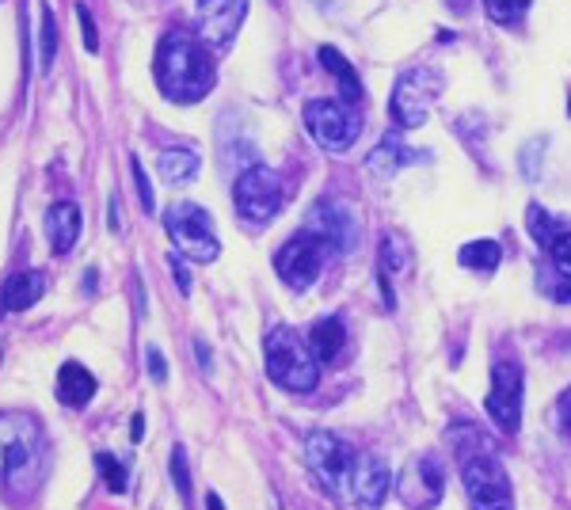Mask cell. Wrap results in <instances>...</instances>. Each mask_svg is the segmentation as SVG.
Masks as SVG:
<instances>
[{"label":"cell","mask_w":571,"mask_h":510,"mask_svg":"<svg viewBox=\"0 0 571 510\" xmlns=\"http://www.w3.org/2000/svg\"><path fill=\"white\" fill-rule=\"evenodd\" d=\"M172 275H176V282H179V294L191 297V271H187L183 255H172Z\"/></svg>","instance_id":"obj_35"},{"label":"cell","mask_w":571,"mask_h":510,"mask_svg":"<svg viewBox=\"0 0 571 510\" xmlns=\"http://www.w3.org/2000/svg\"><path fill=\"white\" fill-rule=\"evenodd\" d=\"M525 221H530V237L537 240L541 247H553V240L563 232V229H556L553 214H548V209H541L537 202H533V206L525 209Z\"/></svg>","instance_id":"obj_25"},{"label":"cell","mask_w":571,"mask_h":510,"mask_svg":"<svg viewBox=\"0 0 571 510\" xmlns=\"http://www.w3.org/2000/svg\"><path fill=\"white\" fill-rule=\"evenodd\" d=\"M145 362H149V378H153L156 385H164V381H168V362H164L161 350L149 347V350H145Z\"/></svg>","instance_id":"obj_34"},{"label":"cell","mask_w":571,"mask_h":510,"mask_svg":"<svg viewBox=\"0 0 571 510\" xmlns=\"http://www.w3.org/2000/svg\"><path fill=\"white\" fill-rule=\"evenodd\" d=\"M320 65H325L328 73H332L335 80H340V95H343V103H358L363 100V85H358V77H355V65L347 62V58L340 54L335 47H320Z\"/></svg>","instance_id":"obj_23"},{"label":"cell","mask_w":571,"mask_h":510,"mask_svg":"<svg viewBox=\"0 0 571 510\" xmlns=\"http://www.w3.org/2000/svg\"><path fill=\"white\" fill-rule=\"evenodd\" d=\"M96 469H100L107 492H115V495L126 492V484H130V480H126V464L118 461L115 454H96Z\"/></svg>","instance_id":"obj_27"},{"label":"cell","mask_w":571,"mask_h":510,"mask_svg":"<svg viewBox=\"0 0 571 510\" xmlns=\"http://www.w3.org/2000/svg\"><path fill=\"white\" fill-rule=\"evenodd\" d=\"M47 240L54 255H69L80 240V209L77 202H54L47 209Z\"/></svg>","instance_id":"obj_16"},{"label":"cell","mask_w":571,"mask_h":510,"mask_svg":"<svg viewBox=\"0 0 571 510\" xmlns=\"http://www.w3.org/2000/svg\"><path fill=\"white\" fill-rule=\"evenodd\" d=\"M305 457H309V464H313V472H317L320 484H325L328 492L343 495L347 472H351V464H355V449L343 446L335 434L317 431V434H309V442H305Z\"/></svg>","instance_id":"obj_12"},{"label":"cell","mask_w":571,"mask_h":510,"mask_svg":"<svg viewBox=\"0 0 571 510\" xmlns=\"http://www.w3.org/2000/svg\"><path fill=\"white\" fill-rule=\"evenodd\" d=\"M530 4L533 0H484V12L495 20V24L510 27V24H518L525 12H530Z\"/></svg>","instance_id":"obj_26"},{"label":"cell","mask_w":571,"mask_h":510,"mask_svg":"<svg viewBox=\"0 0 571 510\" xmlns=\"http://www.w3.org/2000/svg\"><path fill=\"white\" fill-rule=\"evenodd\" d=\"M206 510H225L221 495H217V492H210V495H206Z\"/></svg>","instance_id":"obj_39"},{"label":"cell","mask_w":571,"mask_h":510,"mask_svg":"<svg viewBox=\"0 0 571 510\" xmlns=\"http://www.w3.org/2000/svg\"><path fill=\"white\" fill-rule=\"evenodd\" d=\"M548 255H553L556 271H560L563 279H571V229H563L560 237L553 240V247H548Z\"/></svg>","instance_id":"obj_30"},{"label":"cell","mask_w":571,"mask_h":510,"mask_svg":"<svg viewBox=\"0 0 571 510\" xmlns=\"http://www.w3.org/2000/svg\"><path fill=\"white\" fill-rule=\"evenodd\" d=\"M244 12L248 0H199V39L225 54L244 24Z\"/></svg>","instance_id":"obj_14"},{"label":"cell","mask_w":571,"mask_h":510,"mask_svg":"<svg viewBox=\"0 0 571 510\" xmlns=\"http://www.w3.org/2000/svg\"><path fill=\"white\" fill-rule=\"evenodd\" d=\"M194 350H199V362L210 370V347H206V343H202V340H194Z\"/></svg>","instance_id":"obj_38"},{"label":"cell","mask_w":571,"mask_h":510,"mask_svg":"<svg viewBox=\"0 0 571 510\" xmlns=\"http://www.w3.org/2000/svg\"><path fill=\"white\" fill-rule=\"evenodd\" d=\"M449 438H454V457H457V464H461V484H465V492H469V507L472 510H515L507 469H503L492 442L484 438V431L472 423H457V426H449Z\"/></svg>","instance_id":"obj_3"},{"label":"cell","mask_w":571,"mask_h":510,"mask_svg":"<svg viewBox=\"0 0 571 510\" xmlns=\"http://www.w3.org/2000/svg\"><path fill=\"white\" fill-rule=\"evenodd\" d=\"M305 232L325 244L328 255H351L358 244V214L343 199H320L305 217Z\"/></svg>","instance_id":"obj_9"},{"label":"cell","mask_w":571,"mask_h":510,"mask_svg":"<svg viewBox=\"0 0 571 510\" xmlns=\"http://www.w3.org/2000/svg\"><path fill=\"white\" fill-rule=\"evenodd\" d=\"M130 171H134V183H138V202H141V209H145V214H153V209H156L153 183H149V176H145V168H141L138 156H130Z\"/></svg>","instance_id":"obj_31"},{"label":"cell","mask_w":571,"mask_h":510,"mask_svg":"<svg viewBox=\"0 0 571 510\" xmlns=\"http://www.w3.org/2000/svg\"><path fill=\"white\" fill-rule=\"evenodd\" d=\"M442 487H446V472H442L439 457L423 454L404 469L401 476V499L411 510H434L442 499Z\"/></svg>","instance_id":"obj_15"},{"label":"cell","mask_w":571,"mask_h":510,"mask_svg":"<svg viewBox=\"0 0 571 510\" xmlns=\"http://www.w3.org/2000/svg\"><path fill=\"white\" fill-rule=\"evenodd\" d=\"M282 176L267 164H248L244 171L232 183V202H237V214L248 225H263L282 209Z\"/></svg>","instance_id":"obj_6"},{"label":"cell","mask_w":571,"mask_h":510,"mask_svg":"<svg viewBox=\"0 0 571 510\" xmlns=\"http://www.w3.org/2000/svg\"><path fill=\"white\" fill-rule=\"evenodd\" d=\"M305 130L328 153H347L358 141V115L343 100H309L305 103Z\"/></svg>","instance_id":"obj_8"},{"label":"cell","mask_w":571,"mask_h":510,"mask_svg":"<svg viewBox=\"0 0 571 510\" xmlns=\"http://www.w3.org/2000/svg\"><path fill=\"white\" fill-rule=\"evenodd\" d=\"M416 161H419L416 149H404L401 138H385L378 149H373L370 156H366V168H370L373 176L389 179V176H396V171H401L404 164H416Z\"/></svg>","instance_id":"obj_21"},{"label":"cell","mask_w":571,"mask_h":510,"mask_svg":"<svg viewBox=\"0 0 571 510\" xmlns=\"http://www.w3.org/2000/svg\"><path fill=\"white\" fill-rule=\"evenodd\" d=\"M141 438H145V416L138 411V416L130 419V442H141Z\"/></svg>","instance_id":"obj_36"},{"label":"cell","mask_w":571,"mask_h":510,"mask_svg":"<svg viewBox=\"0 0 571 510\" xmlns=\"http://www.w3.org/2000/svg\"><path fill=\"white\" fill-rule=\"evenodd\" d=\"M172 484L179 487V499L191 502V469H187V454H183V446L172 449Z\"/></svg>","instance_id":"obj_29"},{"label":"cell","mask_w":571,"mask_h":510,"mask_svg":"<svg viewBox=\"0 0 571 510\" xmlns=\"http://www.w3.org/2000/svg\"><path fill=\"white\" fill-rule=\"evenodd\" d=\"M92 396H96V378L85 366L65 362L62 370H58V400H62L65 408H85Z\"/></svg>","instance_id":"obj_19"},{"label":"cell","mask_w":571,"mask_h":510,"mask_svg":"<svg viewBox=\"0 0 571 510\" xmlns=\"http://www.w3.org/2000/svg\"><path fill=\"white\" fill-rule=\"evenodd\" d=\"M50 469V442L31 411H0V487L27 499L42 487Z\"/></svg>","instance_id":"obj_1"},{"label":"cell","mask_w":571,"mask_h":510,"mask_svg":"<svg viewBox=\"0 0 571 510\" xmlns=\"http://www.w3.org/2000/svg\"><path fill=\"white\" fill-rule=\"evenodd\" d=\"M461 267H469V271H480V275H492L495 267L503 264V247L495 244V240H472V244L461 247Z\"/></svg>","instance_id":"obj_24"},{"label":"cell","mask_w":571,"mask_h":510,"mask_svg":"<svg viewBox=\"0 0 571 510\" xmlns=\"http://www.w3.org/2000/svg\"><path fill=\"white\" fill-rule=\"evenodd\" d=\"M77 24H80V35H85V50L96 54V50H100V35H96V20L88 4H77Z\"/></svg>","instance_id":"obj_32"},{"label":"cell","mask_w":571,"mask_h":510,"mask_svg":"<svg viewBox=\"0 0 571 510\" xmlns=\"http://www.w3.org/2000/svg\"><path fill=\"white\" fill-rule=\"evenodd\" d=\"M4 309L9 313H27L42 294H47V275L42 271H20L4 282Z\"/></svg>","instance_id":"obj_18"},{"label":"cell","mask_w":571,"mask_h":510,"mask_svg":"<svg viewBox=\"0 0 571 510\" xmlns=\"http://www.w3.org/2000/svg\"><path fill=\"white\" fill-rule=\"evenodd\" d=\"M309 347H313V355H317V362H335L340 350L347 347V328H343V320L340 317L317 320L309 332Z\"/></svg>","instance_id":"obj_20"},{"label":"cell","mask_w":571,"mask_h":510,"mask_svg":"<svg viewBox=\"0 0 571 510\" xmlns=\"http://www.w3.org/2000/svg\"><path fill=\"white\" fill-rule=\"evenodd\" d=\"M389 495V464L378 454H355V464L343 484V499L355 502L358 510H378Z\"/></svg>","instance_id":"obj_13"},{"label":"cell","mask_w":571,"mask_h":510,"mask_svg":"<svg viewBox=\"0 0 571 510\" xmlns=\"http://www.w3.org/2000/svg\"><path fill=\"white\" fill-rule=\"evenodd\" d=\"M442 73L439 69H408L396 77L393 100H389V111H393L396 126L401 130H419V126L431 118V107L442 92Z\"/></svg>","instance_id":"obj_7"},{"label":"cell","mask_w":571,"mask_h":510,"mask_svg":"<svg viewBox=\"0 0 571 510\" xmlns=\"http://www.w3.org/2000/svg\"><path fill=\"white\" fill-rule=\"evenodd\" d=\"M42 69L54 65V54H58V24H54V9L42 4Z\"/></svg>","instance_id":"obj_28"},{"label":"cell","mask_w":571,"mask_h":510,"mask_svg":"<svg viewBox=\"0 0 571 510\" xmlns=\"http://www.w3.org/2000/svg\"><path fill=\"white\" fill-rule=\"evenodd\" d=\"M325 255H328L325 244H320L313 232H297L294 240H286V244L278 247L275 271L286 286H294L297 294H302V290H309L313 282L320 279V271H325Z\"/></svg>","instance_id":"obj_10"},{"label":"cell","mask_w":571,"mask_h":510,"mask_svg":"<svg viewBox=\"0 0 571 510\" xmlns=\"http://www.w3.org/2000/svg\"><path fill=\"white\" fill-rule=\"evenodd\" d=\"M484 408L503 434H518V426H522V366L518 362L492 366V393H487Z\"/></svg>","instance_id":"obj_11"},{"label":"cell","mask_w":571,"mask_h":510,"mask_svg":"<svg viewBox=\"0 0 571 510\" xmlns=\"http://www.w3.org/2000/svg\"><path fill=\"white\" fill-rule=\"evenodd\" d=\"M411 267V244L401 237V232H389L381 237V290H385V305L393 309L396 297H393V275L396 271H408Z\"/></svg>","instance_id":"obj_17"},{"label":"cell","mask_w":571,"mask_h":510,"mask_svg":"<svg viewBox=\"0 0 571 510\" xmlns=\"http://www.w3.org/2000/svg\"><path fill=\"white\" fill-rule=\"evenodd\" d=\"M0 313H9V309H4V290H0Z\"/></svg>","instance_id":"obj_40"},{"label":"cell","mask_w":571,"mask_h":510,"mask_svg":"<svg viewBox=\"0 0 571 510\" xmlns=\"http://www.w3.org/2000/svg\"><path fill=\"white\" fill-rule=\"evenodd\" d=\"M263 362L267 378L286 393H313L320 385V362L313 347L294 332V328H275L263 343Z\"/></svg>","instance_id":"obj_4"},{"label":"cell","mask_w":571,"mask_h":510,"mask_svg":"<svg viewBox=\"0 0 571 510\" xmlns=\"http://www.w3.org/2000/svg\"><path fill=\"white\" fill-rule=\"evenodd\" d=\"M568 115H571V103H568Z\"/></svg>","instance_id":"obj_41"},{"label":"cell","mask_w":571,"mask_h":510,"mask_svg":"<svg viewBox=\"0 0 571 510\" xmlns=\"http://www.w3.org/2000/svg\"><path fill=\"white\" fill-rule=\"evenodd\" d=\"M553 419H556V431L568 434V438H571V388H563V393H560V400H556Z\"/></svg>","instance_id":"obj_33"},{"label":"cell","mask_w":571,"mask_h":510,"mask_svg":"<svg viewBox=\"0 0 571 510\" xmlns=\"http://www.w3.org/2000/svg\"><path fill=\"white\" fill-rule=\"evenodd\" d=\"M111 229H123V209H118V199H111Z\"/></svg>","instance_id":"obj_37"},{"label":"cell","mask_w":571,"mask_h":510,"mask_svg":"<svg viewBox=\"0 0 571 510\" xmlns=\"http://www.w3.org/2000/svg\"><path fill=\"white\" fill-rule=\"evenodd\" d=\"M164 232L176 244V252L191 264H214L221 255V240L214 232V221L202 206L194 202H172L164 214Z\"/></svg>","instance_id":"obj_5"},{"label":"cell","mask_w":571,"mask_h":510,"mask_svg":"<svg viewBox=\"0 0 571 510\" xmlns=\"http://www.w3.org/2000/svg\"><path fill=\"white\" fill-rule=\"evenodd\" d=\"M153 73H156V88L164 92V100L172 103H191L206 100L217 85L214 62L206 54V42L199 35H191L187 27H176L161 39L153 58Z\"/></svg>","instance_id":"obj_2"},{"label":"cell","mask_w":571,"mask_h":510,"mask_svg":"<svg viewBox=\"0 0 571 510\" xmlns=\"http://www.w3.org/2000/svg\"><path fill=\"white\" fill-rule=\"evenodd\" d=\"M156 168H161V179L168 187H187L194 176H199L202 161L194 149H164L161 161H156Z\"/></svg>","instance_id":"obj_22"}]
</instances>
